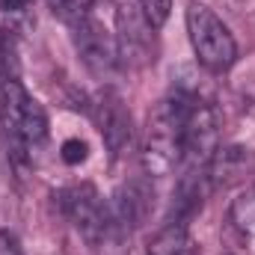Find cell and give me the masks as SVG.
Instances as JSON below:
<instances>
[{"label":"cell","instance_id":"cell-1","mask_svg":"<svg viewBox=\"0 0 255 255\" xmlns=\"http://www.w3.org/2000/svg\"><path fill=\"white\" fill-rule=\"evenodd\" d=\"M184 107L187 95L163 98L148 116L142 136V169L148 175H169L184 157Z\"/></svg>","mask_w":255,"mask_h":255},{"label":"cell","instance_id":"cell-2","mask_svg":"<svg viewBox=\"0 0 255 255\" xmlns=\"http://www.w3.org/2000/svg\"><path fill=\"white\" fill-rule=\"evenodd\" d=\"M0 125L15 157L30 160L48 136V116L42 104L21 86V80L0 83Z\"/></svg>","mask_w":255,"mask_h":255},{"label":"cell","instance_id":"cell-3","mask_svg":"<svg viewBox=\"0 0 255 255\" xmlns=\"http://www.w3.org/2000/svg\"><path fill=\"white\" fill-rule=\"evenodd\" d=\"M187 33H190L193 51L199 63L211 71H226L229 65L238 60V45L229 27L208 9L193 3L187 9Z\"/></svg>","mask_w":255,"mask_h":255},{"label":"cell","instance_id":"cell-4","mask_svg":"<svg viewBox=\"0 0 255 255\" xmlns=\"http://www.w3.org/2000/svg\"><path fill=\"white\" fill-rule=\"evenodd\" d=\"M60 208L68 217V223L89 241L98 244L107 229H110V208L101 202V196L95 187L80 184V187H68L60 193Z\"/></svg>","mask_w":255,"mask_h":255},{"label":"cell","instance_id":"cell-5","mask_svg":"<svg viewBox=\"0 0 255 255\" xmlns=\"http://www.w3.org/2000/svg\"><path fill=\"white\" fill-rule=\"evenodd\" d=\"M220 148V122L211 104L187 98L184 107V157L205 166Z\"/></svg>","mask_w":255,"mask_h":255},{"label":"cell","instance_id":"cell-6","mask_svg":"<svg viewBox=\"0 0 255 255\" xmlns=\"http://www.w3.org/2000/svg\"><path fill=\"white\" fill-rule=\"evenodd\" d=\"M74 45H77L83 63L89 65L95 74H107V71H113V65L119 63L116 39L92 18H83L80 24H74Z\"/></svg>","mask_w":255,"mask_h":255},{"label":"cell","instance_id":"cell-7","mask_svg":"<svg viewBox=\"0 0 255 255\" xmlns=\"http://www.w3.org/2000/svg\"><path fill=\"white\" fill-rule=\"evenodd\" d=\"M98 125H101V136L107 142V148L113 151V157L125 154V148L133 139V130H130V116L125 113L122 101L116 95H104L101 104H98Z\"/></svg>","mask_w":255,"mask_h":255},{"label":"cell","instance_id":"cell-8","mask_svg":"<svg viewBox=\"0 0 255 255\" xmlns=\"http://www.w3.org/2000/svg\"><path fill=\"white\" fill-rule=\"evenodd\" d=\"M250 169H253V154H250V148H244V145L217 148L214 157L205 163V172H208V178H211V187L235 184V181H241Z\"/></svg>","mask_w":255,"mask_h":255},{"label":"cell","instance_id":"cell-9","mask_svg":"<svg viewBox=\"0 0 255 255\" xmlns=\"http://www.w3.org/2000/svg\"><path fill=\"white\" fill-rule=\"evenodd\" d=\"M208 190H211V178H208V172H196V169H190V172L178 181V187H175V196H172V217H169V223L187 226V220L202 208V202H205Z\"/></svg>","mask_w":255,"mask_h":255},{"label":"cell","instance_id":"cell-10","mask_svg":"<svg viewBox=\"0 0 255 255\" xmlns=\"http://www.w3.org/2000/svg\"><path fill=\"white\" fill-rule=\"evenodd\" d=\"M142 214H145V193L139 190V184L122 187L116 193V202L110 205V226H119L128 232L142 220Z\"/></svg>","mask_w":255,"mask_h":255},{"label":"cell","instance_id":"cell-11","mask_svg":"<svg viewBox=\"0 0 255 255\" xmlns=\"http://www.w3.org/2000/svg\"><path fill=\"white\" fill-rule=\"evenodd\" d=\"M148 255H187V226L166 223L151 241Z\"/></svg>","mask_w":255,"mask_h":255},{"label":"cell","instance_id":"cell-12","mask_svg":"<svg viewBox=\"0 0 255 255\" xmlns=\"http://www.w3.org/2000/svg\"><path fill=\"white\" fill-rule=\"evenodd\" d=\"M232 220H235V226H238L244 235H250L255 229V190L241 193V196L232 202Z\"/></svg>","mask_w":255,"mask_h":255},{"label":"cell","instance_id":"cell-13","mask_svg":"<svg viewBox=\"0 0 255 255\" xmlns=\"http://www.w3.org/2000/svg\"><path fill=\"white\" fill-rule=\"evenodd\" d=\"M48 3H51V9L63 21H68L71 27L80 24L83 18H89V9H92V0H48Z\"/></svg>","mask_w":255,"mask_h":255},{"label":"cell","instance_id":"cell-14","mask_svg":"<svg viewBox=\"0 0 255 255\" xmlns=\"http://www.w3.org/2000/svg\"><path fill=\"white\" fill-rule=\"evenodd\" d=\"M139 9H142V18L151 30H160L166 21H169V12H172V0H139Z\"/></svg>","mask_w":255,"mask_h":255},{"label":"cell","instance_id":"cell-15","mask_svg":"<svg viewBox=\"0 0 255 255\" xmlns=\"http://www.w3.org/2000/svg\"><path fill=\"white\" fill-rule=\"evenodd\" d=\"M63 160L65 163H80V160H86V142H83V139H65L63 142Z\"/></svg>","mask_w":255,"mask_h":255},{"label":"cell","instance_id":"cell-16","mask_svg":"<svg viewBox=\"0 0 255 255\" xmlns=\"http://www.w3.org/2000/svg\"><path fill=\"white\" fill-rule=\"evenodd\" d=\"M0 255H21L18 244H15V238L6 235V232H0Z\"/></svg>","mask_w":255,"mask_h":255},{"label":"cell","instance_id":"cell-17","mask_svg":"<svg viewBox=\"0 0 255 255\" xmlns=\"http://www.w3.org/2000/svg\"><path fill=\"white\" fill-rule=\"evenodd\" d=\"M33 0H0V12H24Z\"/></svg>","mask_w":255,"mask_h":255},{"label":"cell","instance_id":"cell-18","mask_svg":"<svg viewBox=\"0 0 255 255\" xmlns=\"http://www.w3.org/2000/svg\"><path fill=\"white\" fill-rule=\"evenodd\" d=\"M250 238H253V244H255V229H253V232H250Z\"/></svg>","mask_w":255,"mask_h":255}]
</instances>
